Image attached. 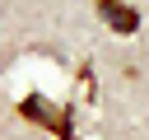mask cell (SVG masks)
<instances>
[{
    "label": "cell",
    "mask_w": 149,
    "mask_h": 140,
    "mask_svg": "<svg viewBox=\"0 0 149 140\" xmlns=\"http://www.w3.org/2000/svg\"><path fill=\"white\" fill-rule=\"evenodd\" d=\"M19 117L47 126L56 140H74V107H70V103H47L42 93H28V98L19 103Z\"/></svg>",
    "instance_id": "obj_1"
},
{
    "label": "cell",
    "mask_w": 149,
    "mask_h": 140,
    "mask_svg": "<svg viewBox=\"0 0 149 140\" xmlns=\"http://www.w3.org/2000/svg\"><path fill=\"white\" fill-rule=\"evenodd\" d=\"M93 5H98V19H102L112 33H126V37H130V33L140 28V9L126 5V0H93Z\"/></svg>",
    "instance_id": "obj_2"
}]
</instances>
